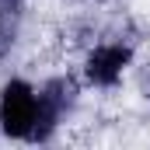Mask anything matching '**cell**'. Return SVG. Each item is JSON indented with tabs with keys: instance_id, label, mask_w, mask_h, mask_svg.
<instances>
[{
	"instance_id": "3",
	"label": "cell",
	"mask_w": 150,
	"mask_h": 150,
	"mask_svg": "<svg viewBox=\"0 0 150 150\" xmlns=\"http://www.w3.org/2000/svg\"><path fill=\"white\" fill-rule=\"evenodd\" d=\"M7 49H11V28H7V25H0V56H4Z\"/></svg>"
},
{
	"instance_id": "2",
	"label": "cell",
	"mask_w": 150,
	"mask_h": 150,
	"mask_svg": "<svg viewBox=\"0 0 150 150\" xmlns=\"http://www.w3.org/2000/svg\"><path fill=\"white\" fill-rule=\"evenodd\" d=\"M126 63H129V49L126 45H101L87 59V77L94 84H115L122 77V67Z\"/></svg>"
},
{
	"instance_id": "1",
	"label": "cell",
	"mask_w": 150,
	"mask_h": 150,
	"mask_svg": "<svg viewBox=\"0 0 150 150\" xmlns=\"http://www.w3.org/2000/svg\"><path fill=\"white\" fill-rule=\"evenodd\" d=\"M35 112H38L35 91L21 80H11L4 87V98H0V122H4L7 136H32Z\"/></svg>"
}]
</instances>
